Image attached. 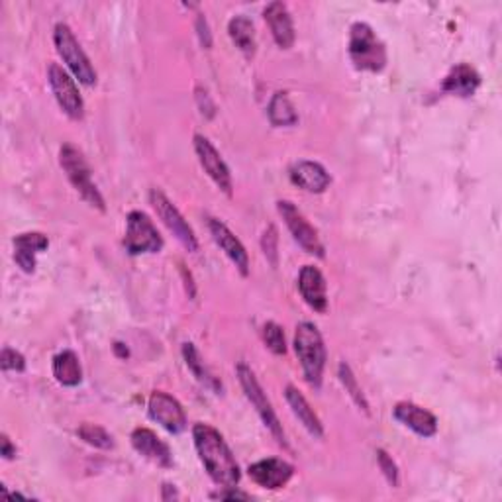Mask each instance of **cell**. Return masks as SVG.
Masks as SVG:
<instances>
[{
    "label": "cell",
    "instance_id": "cell-11",
    "mask_svg": "<svg viewBox=\"0 0 502 502\" xmlns=\"http://www.w3.org/2000/svg\"><path fill=\"white\" fill-rule=\"evenodd\" d=\"M195 152L199 162L202 165V169L207 171V175L218 185L220 191H224L228 197H232V175L230 169L224 163L222 155L218 153V150L210 144L209 138L197 134L195 135Z\"/></svg>",
    "mask_w": 502,
    "mask_h": 502
},
{
    "label": "cell",
    "instance_id": "cell-22",
    "mask_svg": "<svg viewBox=\"0 0 502 502\" xmlns=\"http://www.w3.org/2000/svg\"><path fill=\"white\" fill-rule=\"evenodd\" d=\"M284 396H287V403L293 410V414L302 422V426L308 430V433H311V436H314V438H322L324 436L322 422H321V418L316 416L314 408L308 404L304 395L299 389H294L293 385H289Z\"/></svg>",
    "mask_w": 502,
    "mask_h": 502
},
{
    "label": "cell",
    "instance_id": "cell-10",
    "mask_svg": "<svg viewBox=\"0 0 502 502\" xmlns=\"http://www.w3.org/2000/svg\"><path fill=\"white\" fill-rule=\"evenodd\" d=\"M50 85L55 95L57 105L70 116L71 120H81L85 114V102L81 93L71 79V75L67 73L61 65L51 63L50 65Z\"/></svg>",
    "mask_w": 502,
    "mask_h": 502
},
{
    "label": "cell",
    "instance_id": "cell-20",
    "mask_svg": "<svg viewBox=\"0 0 502 502\" xmlns=\"http://www.w3.org/2000/svg\"><path fill=\"white\" fill-rule=\"evenodd\" d=\"M264 18L269 24L273 40L277 42L279 48H283V50L293 48L294 26H293V18L289 14V8L283 3H271L264 10Z\"/></svg>",
    "mask_w": 502,
    "mask_h": 502
},
{
    "label": "cell",
    "instance_id": "cell-23",
    "mask_svg": "<svg viewBox=\"0 0 502 502\" xmlns=\"http://www.w3.org/2000/svg\"><path fill=\"white\" fill-rule=\"evenodd\" d=\"M53 376L63 386H77L83 381V369L77 353L65 349L53 358Z\"/></svg>",
    "mask_w": 502,
    "mask_h": 502
},
{
    "label": "cell",
    "instance_id": "cell-35",
    "mask_svg": "<svg viewBox=\"0 0 502 502\" xmlns=\"http://www.w3.org/2000/svg\"><path fill=\"white\" fill-rule=\"evenodd\" d=\"M0 443H3V455H5V460H13L14 455H16V448L10 443L8 436H3V440H0Z\"/></svg>",
    "mask_w": 502,
    "mask_h": 502
},
{
    "label": "cell",
    "instance_id": "cell-19",
    "mask_svg": "<svg viewBox=\"0 0 502 502\" xmlns=\"http://www.w3.org/2000/svg\"><path fill=\"white\" fill-rule=\"evenodd\" d=\"M291 181L296 187L306 191V192H324L332 177H330L328 171L316 162H296L291 167Z\"/></svg>",
    "mask_w": 502,
    "mask_h": 502
},
{
    "label": "cell",
    "instance_id": "cell-14",
    "mask_svg": "<svg viewBox=\"0 0 502 502\" xmlns=\"http://www.w3.org/2000/svg\"><path fill=\"white\" fill-rule=\"evenodd\" d=\"M209 228H210V234L214 237L216 246H218L224 251V254L228 256V259H230L232 264L237 267V271L242 273L244 277H247V273H249V257H247V251H246L244 244L239 242V239L232 234L230 228H228L220 220L209 218Z\"/></svg>",
    "mask_w": 502,
    "mask_h": 502
},
{
    "label": "cell",
    "instance_id": "cell-15",
    "mask_svg": "<svg viewBox=\"0 0 502 502\" xmlns=\"http://www.w3.org/2000/svg\"><path fill=\"white\" fill-rule=\"evenodd\" d=\"M132 446L140 455H144L145 460H150L152 463L159 467H171L173 465V453H171L169 446L165 442L157 438V433L147 430V428H135L132 432Z\"/></svg>",
    "mask_w": 502,
    "mask_h": 502
},
{
    "label": "cell",
    "instance_id": "cell-7",
    "mask_svg": "<svg viewBox=\"0 0 502 502\" xmlns=\"http://www.w3.org/2000/svg\"><path fill=\"white\" fill-rule=\"evenodd\" d=\"M124 247L130 256L159 254L163 247V237L157 232L150 216L142 210H132L126 220Z\"/></svg>",
    "mask_w": 502,
    "mask_h": 502
},
{
    "label": "cell",
    "instance_id": "cell-31",
    "mask_svg": "<svg viewBox=\"0 0 502 502\" xmlns=\"http://www.w3.org/2000/svg\"><path fill=\"white\" fill-rule=\"evenodd\" d=\"M277 242H279L277 228L269 226L264 234V239H261V246H264V254L271 261L273 267H277Z\"/></svg>",
    "mask_w": 502,
    "mask_h": 502
},
{
    "label": "cell",
    "instance_id": "cell-2",
    "mask_svg": "<svg viewBox=\"0 0 502 502\" xmlns=\"http://www.w3.org/2000/svg\"><path fill=\"white\" fill-rule=\"evenodd\" d=\"M294 351L301 361L306 383L318 389L326 367V348L322 334L312 322H301L294 332Z\"/></svg>",
    "mask_w": 502,
    "mask_h": 502
},
{
    "label": "cell",
    "instance_id": "cell-17",
    "mask_svg": "<svg viewBox=\"0 0 502 502\" xmlns=\"http://www.w3.org/2000/svg\"><path fill=\"white\" fill-rule=\"evenodd\" d=\"M299 291L304 302L316 312L328 311V294H326V279L322 271L314 265H304L299 275Z\"/></svg>",
    "mask_w": 502,
    "mask_h": 502
},
{
    "label": "cell",
    "instance_id": "cell-21",
    "mask_svg": "<svg viewBox=\"0 0 502 502\" xmlns=\"http://www.w3.org/2000/svg\"><path fill=\"white\" fill-rule=\"evenodd\" d=\"M479 85H481V75H479L471 65L460 63V65L453 67L446 79H443L442 88L450 95L467 98V97H473L477 93Z\"/></svg>",
    "mask_w": 502,
    "mask_h": 502
},
{
    "label": "cell",
    "instance_id": "cell-29",
    "mask_svg": "<svg viewBox=\"0 0 502 502\" xmlns=\"http://www.w3.org/2000/svg\"><path fill=\"white\" fill-rule=\"evenodd\" d=\"M264 341L271 353L275 356H284L287 353V341H284V332L277 322H267L264 326Z\"/></svg>",
    "mask_w": 502,
    "mask_h": 502
},
{
    "label": "cell",
    "instance_id": "cell-25",
    "mask_svg": "<svg viewBox=\"0 0 502 502\" xmlns=\"http://www.w3.org/2000/svg\"><path fill=\"white\" fill-rule=\"evenodd\" d=\"M182 358H185L187 367L191 369V373L197 376V379L207 386V389L220 393L222 391V383L216 379V376L209 371L207 365H204L199 349L195 348V344H182Z\"/></svg>",
    "mask_w": 502,
    "mask_h": 502
},
{
    "label": "cell",
    "instance_id": "cell-12",
    "mask_svg": "<svg viewBox=\"0 0 502 502\" xmlns=\"http://www.w3.org/2000/svg\"><path fill=\"white\" fill-rule=\"evenodd\" d=\"M147 408H150V416L157 422L159 426H163L167 432L181 433L187 428L185 410H182L177 398H173L171 395H167L163 391L152 393Z\"/></svg>",
    "mask_w": 502,
    "mask_h": 502
},
{
    "label": "cell",
    "instance_id": "cell-33",
    "mask_svg": "<svg viewBox=\"0 0 502 502\" xmlns=\"http://www.w3.org/2000/svg\"><path fill=\"white\" fill-rule=\"evenodd\" d=\"M212 498H220V500H247L249 495L239 493L236 487H226V490H220V493H214Z\"/></svg>",
    "mask_w": 502,
    "mask_h": 502
},
{
    "label": "cell",
    "instance_id": "cell-1",
    "mask_svg": "<svg viewBox=\"0 0 502 502\" xmlns=\"http://www.w3.org/2000/svg\"><path fill=\"white\" fill-rule=\"evenodd\" d=\"M192 440H195L199 458L212 481L222 488L236 487L242 473H239V465L222 433L209 424H197L192 428Z\"/></svg>",
    "mask_w": 502,
    "mask_h": 502
},
{
    "label": "cell",
    "instance_id": "cell-30",
    "mask_svg": "<svg viewBox=\"0 0 502 502\" xmlns=\"http://www.w3.org/2000/svg\"><path fill=\"white\" fill-rule=\"evenodd\" d=\"M0 367H3V371L22 373L26 369V359L20 351H16L13 348H5L3 356H0Z\"/></svg>",
    "mask_w": 502,
    "mask_h": 502
},
{
    "label": "cell",
    "instance_id": "cell-8",
    "mask_svg": "<svg viewBox=\"0 0 502 502\" xmlns=\"http://www.w3.org/2000/svg\"><path fill=\"white\" fill-rule=\"evenodd\" d=\"M279 214L283 216L284 224H287L289 232L293 234L294 242L299 244L306 254L316 256V257H324V244L321 236H318L316 228L304 218V214L294 207L291 200H279L277 202Z\"/></svg>",
    "mask_w": 502,
    "mask_h": 502
},
{
    "label": "cell",
    "instance_id": "cell-24",
    "mask_svg": "<svg viewBox=\"0 0 502 502\" xmlns=\"http://www.w3.org/2000/svg\"><path fill=\"white\" fill-rule=\"evenodd\" d=\"M228 33H230V38L239 51L246 53L247 57L256 55V48H257L256 28H254V22L249 18L246 16L232 18L230 24H228Z\"/></svg>",
    "mask_w": 502,
    "mask_h": 502
},
{
    "label": "cell",
    "instance_id": "cell-32",
    "mask_svg": "<svg viewBox=\"0 0 502 502\" xmlns=\"http://www.w3.org/2000/svg\"><path fill=\"white\" fill-rule=\"evenodd\" d=\"M376 461H379V467L383 475L386 477V481H389L393 487H398V467L393 461V458L385 450L376 451Z\"/></svg>",
    "mask_w": 502,
    "mask_h": 502
},
{
    "label": "cell",
    "instance_id": "cell-9",
    "mask_svg": "<svg viewBox=\"0 0 502 502\" xmlns=\"http://www.w3.org/2000/svg\"><path fill=\"white\" fill-rule=\"evenodd\" d=\"M150 202H152V207L157 212L159 218H162V222L169 228V232H173V236L189 251H197L199 249V239H197L195 232H192V228L185 220V216H182L175 204L165 197V192H162L159 189H153L150 192Z\"/></svg>",
    "mask_w": 502,
    "mask_h": 502
},
{
    "label": "cell",
    "instance_id": "cell-5",
    "mask_svg": "<svg viewBox=\"0 0 502 502\" xmlns=\"http://www.w3.org/2000/svg\"><path fill=\"white\" fill-rule=\"evenodd\" d=\"M53 42H55L57 53H60L65 65L70 67V71L75 75V79H79V83H83L87 87L97 85L95 67L90 63L87 53L83 51L81 43L77 42L71 28L67 24H57L53 32Z\"/></svg>",
    "mask_w": 502,
    "mask_h": 502
},
{
    "label": "cell",
    "instance_id": "cell-27",
    "mask_svg": "<svg viewBox=\"0 0 502 502\" xmlns=\"http://www.w3.org/2000/svg\"><path fill=\"white\" fill-rule=\"evenodd\" d=\"M338 375H339V381L341 385L346 386V391L349 393V396L353 398V403H356L365 414H369V403H367V398H365L363 391H361V386L356 379V375H353V371L349 369V365L346 361H341L339 363V369H338Z\"/></svg>",
    "mask_w": 502,
    "mask_h": 502
},
{
    "label": "cell",
    "instance_id": "cell-6",
    "mask_svg": "<svg viewBox=\"0 0 502 502\" xmlns=\"http://www.w3.org/2000/svg\"><path fill=\"white\" fill-rule=\"evenodd\" d=\"M237 379H239V385H242V389H244V393L247 396V401L254 404L259 418L264 420V424L269 428V432L273 433V436H275V440L281 443V446L289 448L287 436H284V430H283L281 422H279V418L275 414V410H273L267 395L264 393V389H261L257 376L254 375V371L247 367L246 363H239L237 365Z\"/></svg>",
    "mask_w": 502,
    "mask_h": 502
},
{
    "label": "cell",
    "instance_id": "cell-34",
    "mask_svg": "<svg viewBox=\"0 0 502 502\" xmlns=\"http://www.w3.org/2000/svg\"><path fill=\"white\" fill-rule=\"evenodd\" d=\"M199 30H200V40H202V45H204V48H210V43H212L210 30H209L207 20H204L202 16L199 18Z\"/></svg>",
    "mask_w": 502,
    "mask_h": 502
},
{
    "label": "cell",
    "instance_id": "cell-4",
    "mask_svg": "<svg viewBox=\"0 0 502 502\" xmlns=\"http://www.w3.org/2000/svg\"><path fill=\"white\" fill-rule=\"evenodd\" d=\"M60 163L65 171L67 179L71 181V185L75 187L79 195L83 197V200H87L93 209L105 212V209H107L105 199H102L100 191L93 182V173H90V167L87 163V159L83 157V153L79 152L75 145L65 144L60 152Z\"/></svg>",
    "mask_w": 502,
    "mask_h": 502
},
{
    "label": "cell",
    "instance_id": "cell-13",
    "mask_svg": "<svg viewBox=\"0 0 502 502\" xmlns=\"http://www.w3.org/2000/svg\"><path fill=\"white\" fill-rule=\"evenodd\" d=\"M293 473H294V467L287 461L277 460V458L261 460L254 465H249L251 481H254L259 487L269 488V490L283 488L284 485L291 481Z\"/></svg>",
    "mask_w": 502,
    "mask_h": 502
},
{
    "label": "cell",
    "instance_id": "cell-28",
    "mask_svg": "<svg viewBox=\"0 0 502 502\" xmlns=\"http://www.w3.org/2000/svg\"><path fill=\"white\" fill-rule=\"evenodd\" d=\"M79 436H81V440L87 442L88 446L98 450H110L114 446L110 433L97 424H81V428H79Z\"/></svg>",
    "mask_w": 502,
    "mask_h": 502
},
{
    "label": "cell",
    "instance_id": "cell-3",
    "mask_svg": "<svg viewBox=\"0 0 502 502\" xmlns=\"http://www.w3.org/2000/svg\"><path fill=\"white\" fill-rule=\"evenodd\" d=\"M348 53L353 67L359 71L381 73L386 65L385 43L376 38L373 28L365 22H356L351 26Z\"/></svg>",
    "mask_w": 502,
    "mask_h": 502
},
{
    "label": "cell",
    "instance_id": "cell-18",
    "mask_svg": "<svg viewBox=\"0 0 502 502\" xmlns=\"http://www.w3.org/2000/svg\"><path fill=\"white\" fill-rule=\"evenodd\" d=\"M14 261L24 273L36 271V256L50 247V239L42 232H26L14 237Z\"/></svg>",
    "mask_w": 502,
    "mask_h": 502
},
{
    "label": "cell",
    "instance_id": "cell-16",
    "mask_svg": "<svg viewBox=\"0 0 502 502\" xmlns=\"http://www.w3.org/2000/svg\"><path fill=\"white\" fill-rule=\"evenodd\" d=\"M393 416L422 438H432L438 432L436 416L414 403H398L393 410Z\"/></svg>",
    "mask_w": 502,
    "mask_h": 502
},
{
    "label": "cell",
    "instance_id": "cell-26",
    "mask_svg": "<svg viewBox=\"0 0 502 502\" xmlns=\"http://www.w3.org/2000/svg\"><path fill=\"white\" fill-rule=\"evenodd\" d=\"M269 120L277 128H284V126H294L299 122V114H296L293 102L287 93H275L269 102Z\"/></svg>",
    "mask_w": 502,
    "mask_h": 502
}]
</instances>
